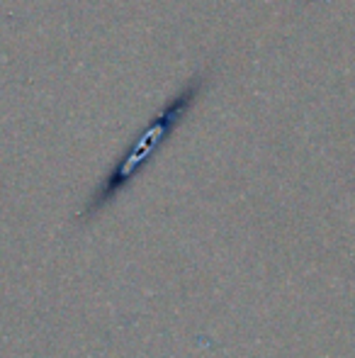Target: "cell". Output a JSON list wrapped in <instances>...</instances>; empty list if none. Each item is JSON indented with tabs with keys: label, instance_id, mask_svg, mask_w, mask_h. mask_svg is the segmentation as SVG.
Returning a JSON list of instances; mask_svg holds the SVG:
<instances>
[{
	"label": "cell",
	"instance_id": "6da1fadb",
	"mask_svg": "<svg viewBox=\"0 0 355 358\" xmlns=\"http://www.w3.org/2000/svg\"><path fill=\"white\" fill-rule=\"evenodd\" d=\"M199 88H202V78H192L178 95H173L166 103V108L151 120L146 129L137 137V142L127 149V154L119 159V164L112 169V173L107 176L103 185L98 188V193L93 195L88 205V215L103 210L107 203H112V198L149 164L156 149L171 137V132L176 129V124L185 117V113L190 110V105L195 103V98L199 95Z\"/></svg>",
	"mask_w": 355,
	"mask_h": 358
}]
</instances>
